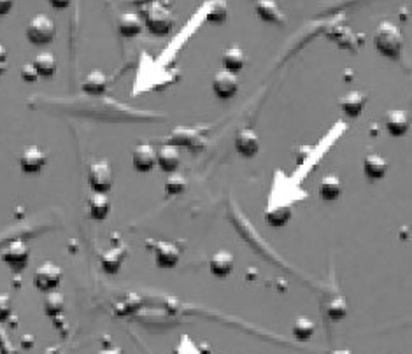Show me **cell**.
<instances>
[{"mask_svg":"<svg viewBox=\"0 0 412 354\" xmlns=\"http://www.w3.org/2000/svg\"><path fill=\"white\" fill-rule=\"evenodd\" d=\"M144 27L153 36H169L176 25V16L167 0H155L144 8Z\"/></svg>","mask_w":412,"mask_h":354,"instance_id":"6da1fadb","label":"cell"},{"mask_svg":"<svg viewBox=\"0 0 412 354\" xmlns=\"http://www.w3.org/2000/svg\"><path fill=\"white\" fill-rule=\"evenodd\" d=\"M374 46H376L377 53L383 57L398 60L402 50H404V37H402L400 29L390 22L379 23L376 34H374Z\"/></svg>","mask_w":412,"mask_h":354,"instance_id":"7a4b0ae2","label":"cell"},{"mask_svg":"<svg viewBox=\"0 0 412 354\" xmlns=\"http://www.w3.org/2000/svg\"><path fill=\"white\" fill-rule=\"evenodd\" d=\"M86 181H88L90 190L93 193L109 195L114 186V176L111 163L107 160H95V162L90 163Z\"/></svg>","mask_w":412,"mask_h":354,"instance_id":"3957f363","label":"cell"},{"mask_svg":"<svg viewBox=\"0 0 412 354\" xmlns=\"http://www.w3.org/2000/svg\"><path fill=\"white\" fill-rule=\"evenodd\" d=\"M25 36L34 46H46V44L53 43L55 36H57V27L50 16L36 15L27 25Z\"/></svg>","mask_w":412,"mask_h":354,"instance_id":"277c9868","label":"cell"},{"mask_svg":"<svg viewBox=\"0 0 412 354\" xmlns=\"http://www.w3.org/2000/svg\"><path fill=\"white\" fill-rule=\"evenodd\" d=\"M148 249L153 253L155 265L162 270H171L178 267L179 260H181V248L174 242L167 241H153L148 239L146 241Z\"/></svg>","mask_w":412,"mask_h":354,"instance_id":"5b68a950","label":"cell"},{"mask_svg":"<svg viewBox=\"0 0 412 354\" xmlns=\"http://www.w3.org/2000/svg\"><path fill=\"white\" fill-rule=\"evenodd\" d=\"M0 260L15 274H22L30 262V248L22 239H15L2 248Z\"/></svg>","mask_w":412,"mask_h":354,"instance_id":"8992f818","label":"cell"},{"mask_svg":"<svg viewBox=\"0 0 412 354\" xmlns=\"http://www.w3.org/2000/svg\"><path fill=\"white\" fill-rule=\"evenodd\" d=\"M62 281H64V270L51 262H44L34 272V286L44 295L58 291Z\"/></svg>","mask_w":412,"mask_h":354,"instance_id":"52a82bcc","label":"cell"},{"mask_svg":"<svg viewBox=\"0 0 412 354\" xmlns=\"http://www.w3.org/2000/svg\"><path fill=\"white\" fill-rule=\"evenodd\" d=\"M20 169L27 176L41 174L48 165V153L39 146H25L18 158Z\"/></svg>","mask_w":412,"mask_h":354,"instance_id":"ba28073f","label":"cell"},{"mask_svg":"<svg viewBox=\"0 0 412 354\" xmlns=\"http://www.w3.org/2000/svg\"><path fill=\"white\" fill-rule=\"evenodd\" d=\"M164 144L174 146V148H188L195 151V149H200L204 146V134L197 128L179 127L165 137Z\"/></svg>","mask_w":412,"mask_h":354,"instance_id":"9c48e42d","label":"cell"},{"mask_svg":"<svg viewBox=\"0 0 412 354\" xmlns=\"http://www.w3.org/2000/svg\"><path fill=\"white\" fill-rule=\"evenodd\" d=\"M211 88H213V93L220 100H230L237 95L241 85H239L237 74H232L228 71H220L214 74Z\"/></svg>","mask_w":412,"mask_h":354,"instance_id":"30bf717a","label":"cell"},{"mask_svg":"<svg viewBox=\"0 0 412 354\" xmlns=\"http://www.w3.org/2000/svg\"><path fill=\"white\" fill-rule=\"evenodd\" d=\"M127 256H128V246L125 244L113 246V248L106 249V251L100 253L99 256L100 270H102L106 276H116V274L121 270V267H123V262Z\"/></svg>","mask_w":412,"mask_h":354,"instance_id":"8fae6325","label":"cell"},{"mask_svg":"<svg viewBox=\"0 0 412 354\" xmlns=\"http://www.w3.org/2000/svg\"><path fill=\"white\" fill-rule=\"evenodd\" d=\"M132 167L135 172L148 174L157 167V148L151 144H139L132 153Z\"/></svg>","mask_w":412,"mask_h":354,"instance_id":"7c38bea8","label":"cell"},{"mask_svg":"<svg viewBox=\"0 0 412 354\" xmlns=\"http://www.w3.org/2000/svg\"><path fill=\"white\" fill-rule=\"evenodd\" d=\"M384 128L391 137H404L411 130V116L407 111L391 109L384 116Z\"/></svg>","mask_w":412,"mask_h":354,"instance_id":"4fadbf2b","label":"cell"},{"mask_svg":"<svg viewBox=\"0 0 412 354\" xmlns=\"http://www.w3.org/2000/svg\"><path fill=\"white\" fill-rule=\"evenodd\" d=\"M235 151L246 160L255 158L260 153V137L251 128H242L235 139Z\"/></svg>","mask_w":412,"mask_h":354,"instance_id":"5bb4252c","label":"cell"},{"mask_svg":"<svg viewBox=\"0 0 412 354\" xmlns=\"http://www.w3.org/2000/svg\"><path fill=\"white\" fill-rule=\"evenodd\" d=\"M255 9L262 22L276 27L286 25V15L279 9V6L274 0H256Z\"/></svg>","mask_w":412,"mask_h":354,"instance_id":"9a60e30c","label":"cell"},{"mask_svg":"<svg viewBox=\"0 0 412 354\" xmlns=\"http://www.w3.org/2000/svg\"><path fill=\"white\" fill-rule=\"evenodd\" d=\"M181 165V153L179 148L164 144L157 148V167L165 174L178 172Z\"/></svg>","mask_w":412,"mask_h":354,"instance_id":"2e32d148","label":"cell"},{"mask_svg":"<svg viewBox=\"0 0 412 354\" xmlns=\"http://www.w3.org/2000/svg\"><path fill=\"white\" fill-rule=\"evenodd\" d=\"M367 100H369L367 93L349 92V93H346V95H342L341 99L337 100V104H339V107H341L342 113L353 120V118H358L360 114L363 113V109H365V106H367Z\"/></svg>","mask_w":412,"mask_h":354,"instance_id":"e0dca14e","label":"cell"},{"mask_svg":"<svg viewBox=\"0 0 412 354\" xmlns=\"http://www.w3.org/2000/svg\"><path fill=\"white\" fill-rule=\"evenodd\" d=\"M388 172V162L384 156L376 155V153H369L363 158V174L370 183L381 181Z\"/></svg>","mask_w":412,"mask_h":354,"instance_id":"ac0fdd59","label":"cell"},{"mask_svg":"<svg viewBox=\"0 0 412 354\" xmlns=\"http://www.w3.org/2000/svg\"><path fill=\"white\" fill-rule=\"evenodd\" d=\"M318 195L323 202H335L342 197V181L337 174H327L318 185Z\"/></svg>","mask_w":412,"mask_h":354,"instance_id":"d6986e66","label":"cell"},{"mask_svg":"<svg viewBox=\"0 0 412 354\" xmlns=\"http://www.w3.org/2000/svg\"><path fill=\"white\" fill-rule=\"evenodd\" d=\"M235 265V258L230 251H218L211 256L209 262V269L211 274L218 279H225L232 274Z\"/></svg>","mask_w":412,"mask_h":354,"instance_id":"ffe728a7","label":"cell"},{"mask_svg":"<svg viewBox=\"0 0 412 354\" xmlns=\"http://www.w3.org/2000/svg\"><path fill=\"white\" fill-rule=\"evenodd\" d=\"M107 88H109V79H107V76L102 71H92L81 85V92L92 97L104 95Z\"/></svg>","mask_w":412,"mask_h":354,"instance_id":"44dd1931","label":"cell"},{"mask_svg":"<svg viewBox=\"0 0 412 354\" xmlns=\"http://www.w3.org/2000/svg\"><path fill=\"white\" fill-rule=\"evenodd\" d=\"M144 29V22L139 15H135V13H123L118 20V30L123 37H137Z\"/></svg>","mask_w":412,"mask_h":354,"instance_id":"7402d4cb","label":"cell"},{"mask_svg":"<svg viewBox=\"0 0 412 354\" xmlns=\"http://www.w3.org/2000/svg\"><path fill=\"white\" fill-rule=\"evenodd\" d=\"M111 199L109 195H102V193H93L88 200V213L93 221H104L111 214Z\"/></svg>","mask_w":412,"mask_h":354,"instance_id":"603a6c76","label":"cell"},{"mask_svg":"<svg viewBox=\"0 0 412 354\" xmlns=\"http://www.w3.org/2000/svg\"><path fill=\"white\" fill-rule=\"evenodd\" d=\"M32 65L36 67L39 78L43 79H51L57 74V58L50 51H41L32 60Z\"/></svg>","mask_w":412,"mask_h":354,"instance_id":"cb8c5ba5","label":"cell"},{"mask_svg":"<svg viewBox=\"0 0 412 354\" xmlns=\"http://www.w3.org/2000/svg\"><path fill=\"white\" fill-rule=\"evenodd\" d=\"M292 206H270L265 211V223L272 228H281L292 220Z\"/></svg>","mask_w":412,"mask_h":354,"instance_id":"d4e9b609","label":"cell"},{"mask_svg":"<svg viewBox=\"0 0 412 354\" xmlns=\"http://www.w3.org/2000/svg\"><path fill=\"white\" fill-rule=\"evenodd\" d=\"M221 62H223V71L237 74V72H241L244 69L246 55L241 48H228V50H225Z\"/></svg>","mask_w":412,"mask_h":354,"instance_id":"484cf974","label":"cell"},{"mask_svg":"<svg viewBox=\"0 0 412 354\" xmlns=\"http://www.w3.org/2000/svg\"><path fill=\"white\" fill-rule=\"evenodd\" d=\"M316 333V323L313 319L306 318V316H299L293 323V337H295L299 342H307V340L313 339V335Z\"/></svg>","mask_w":412,"mask_h":354,"instance_id":"4316f807","label":"cell"},{"mask_svg":"<svg viewBox=\"0 0 412 354\" xmlns=\"http://www.w3.org/2000/svg\"><path fill=\"white\" fill-rule=\"evenodd\" d=\"M64 307H65V298L60 291H51V293H46V297H44V302H43V309H44V314H46L48 318H58V316L62 314V311H64Z\"/></svg>","mask_w":412,"mask_h":354,"instance_id":"83f0119b","label":"cell"},{"mask_svg":"<svg viewBox=\"0 0 412 354\" xmlns=\"http://www.w3.org/2000/svg\"><path fill=\"white\" fill-rule=\"evenodd\" d=\"M328 36H330V39L335 41V43H337V46L342 48V50L356 51V50H358V46H360L358 39H356V37L353 36V32L348 29V27H341V29H335V32H330Z\"/></svg>","mask_w":412,"mask_h":354,"instance_id":"f1b7e54d","label":"cell"},{"mask_svg":"<svg viewBox=\"0 0 412 354\" xmlns=\"http://www.w3.org/2000/svg\"><path fill=\"white\" fill-rule=\"evenodd\" d=\"M228 18V4L227 0H211L209 9H207L206 22L214 23V25H221L227 22Z\"/></svg>","mask_w":412,"mask_h":354,"instance_id":"f546056e","label":"cell"},{"mask_svg":"<svg viewBox=\"0 0 412 354\" xmlns=\"http://www.w3.org/2000/svg\"><path fill=\"white\" fill-rule=\"evenodd\" d=\"M165 195L169 197H176L181 195V193L186 192V179L183 174L179 172H172L169 174V179L165 181Z\"/></svg>","mask_w":412,"mask_h":354,"instance_id":"4dcf8cb0","label":"cell"},{"mask_svg":"<svg viewBox=\"0 0 412 354\" xmlns=\"http://www.w3.org/2000/svg\"><path fill=\"white\" fill-rule=\"evenodd\" d=\"M327 316L332 319V321H341L348 316V302L342 297H335L334 300L328 304L327 307Z\"/></svg>","mask_w":412,"mask_h":354,"instance_id":"1f68e13d","label":"cell"},{"mask_svg":"<svg viewBox=\"0 0 412 354\" xmlns=\"http://www.w3.org/2000/svg\"><path fill=\"white\" fill-rule=\"evenodd\" d=\"M13 316V300L8 293H0V323H6Z\"/></svg>","mask_w":412,"mask_h":354,"instance_id":"d6a6232c","label":"cell"},{"mask_svg":"<svg viewBox=\"0 0 412 354\" xmlns=\"http://www.w3.org/2000/svg\"><path fill=\"white\" fill-rule=\"evenodd\" d=\"M20 76H22V79L25 83H36V81H39V74H37V71H36V67H34L32 65V62H30V64H25L22 67V71H20Z\"/></svg>","mask_w":412,"mask_h":354,"instance_id":"836d02e7","label":"cell"},{"mask_svg":"<svg viewBox=\"0 0 412 354\" xmlns=\"http://www.w3.org/2000/svg\"><path fill=\"white\" fill-rule=\"evenodd\" d=\"M8 50L2 43H0V76H4L8 72Z\"/></svg>","mask_w":412,"mask_h":354,"instance_id":"e575fe53","label":"cell"},{"mask_svg":"<svg viewBox=\"0 0 412 354\" xmlns=\"http://www.w3.org/2000/svg\"><path fill=\"white\" fill-rule=\"evenodd\" d=\"M15 8V0H0V16H6Z\"/></svg>","mask_w":412,"mask_h":354,"instance_id":"d590c367","label":"cell"},{"mask_svg":"<svg viewBox=\"0 0 412 354\" xmlns=\"http://www.w3.org/2000/svg\"><path fill=\"white\" fill-rule=\"evenodd\" d=\"M50 2V6L53 9H58V11H62V9H67L69 6H71L72 0H48Z\"/></svg>","mask_w":412,"mask_h":354,"instance_id":"8d00e7d4","label":"cell"},{"mask_svg":"<svg viewBox=\"0 0 412 354\" xmlns=\"http://www.w3.org/2000/svg\"><path fill=\"white\" fill-rule=\"evenodd\" d=\"M97 354H123V349H121L120 346H114V347H106V349L99 351Z\"/></svg>","mask_w":412,"mask_h":354,"instance_id":"74e56055","label":"cell"},{"mask_svg":"<svg viewBox=\"0 0 412 354\" xmlns=\"http://www.w3.org/2000/svg\"><path fill=\"white\" fill-rule=\"evenodd\" d=\"M128 2L134 6H139V8H148L150 4H153L155 0H128Z\"/></svg>","mask_w":412,"mask_h":354,"instance_id":"f35d334b","label":"cell"},{"mask_svg":"<svg viewBox=\"0 0 412 354\" xmlns=\"http://www.w3.org/2000/svg\"><path fill=\"white\" fill-rule=\"evenodd\" d=\"M330 354H353V353L348 349H337V351H332Z\"/></svg>","mask_w":412,"mask_h":354,"instance_id":"ab89813d","label":"cell"}]
</instances>
